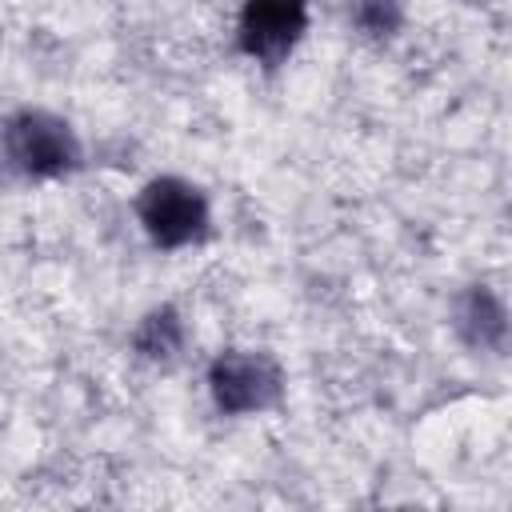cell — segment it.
Wrapping results in <instances>:
<instances>
[{
    "instance_id": "obj_4",
    "label": "cell",
    "mask_w": 512,
    "mask_h": 512,
    "mask_svg": "<svg viewBox=\"0 0 512 512\" xmlns=\"http://www.w3.org/2000/svg\"><path fill=\"white\" fill-rule=\"evenodd\" d=\"M212 388L224 408L244 412V408H260L276 396V372L256 356H228L216 364Z\"/></svg>"
},
{
    "instance_id": "obj_3",
    "label": "cell",
    "mask_w": 512,
    "mask_h": 512,
    "mask_svg": "<svg viewBox=\"0 0 512 512\" xmlns=\"http://www.w3.org/2000/svg\"><path fill=\"white\" fill-rule=\"evenodd\" d=\"M304 28L300 0H252L244 8V44L264 60H280Z\"/></svg>"
},
{
    "instance_id": "obj_1",
    "label": "cell",
    "mask_w": 512,
    "mask_h": 512,
    "mask_svg": "<svg viewBox=\"0 0 512 512\" xmlns=\"http://www.w3.org/2000/svg\"><path fill=\"white\" fill-rule=\"evenodd\" d=\"M140 216L160 244H184L204 228V200L180 180H156L140 200Z\"/></svg>"
},
{
    "instance_id": "obj_2",
    "label": "cell",
    "mask_w": 512,
    "mask_h": 512,
    "mask_svg": "<svg viewBox=\"0 0 512 512\" xmlns=\"http://www.w3.org/2000/svg\"><path fill=\"white\" fill-rule=\"evenodd\" d=\"M8 156L28 172H60L64 164H72L76 144L64 124L48 116H20L8 128Z\"/></svg>"
}]
</instances>
